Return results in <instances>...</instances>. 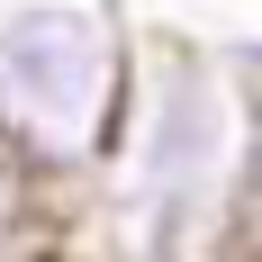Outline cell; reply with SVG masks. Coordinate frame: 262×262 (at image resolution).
<instances>
[{
    "mask_svg": "<svg viewBox=\"0 0 262 262\" xmlns=\"http://www.w3.org/2000/svg\"><path fill=\"white\" fill-rule=\"evenodd\" d=\"M217 63H226V81L244 91V108H262V36H208Z\"/></svg>",
    "mask_w": 262,
    "mask_h": 262,
    "instance_id": "277c9868",
    "label": "cell"
},
{
    "mask_svg": "<svg viewBox=\"0 0 262 262\" xmlns=\"http://www.w3.org/2000/svg\"><path fill=\"white\" fill-rule=\"evenodd\" d=\"M244 127H253V108L226 81L208 36L145 27L127 73V118L108 136L91 190L63 217V244L91 235L100 262H208L244 163Z\"/></svg>",
    "mask_w": 262,
    "mask_h": 262,
    "instance_id": "6da1fadb",
    "label": "cell"
},
{
    "mask_svg": "<svg viewBox=\"0 0 262 262\" xmlns=\"http://www.w3.org/2000/svg\"><path fill=\"white\" fill-rule=\"evenodd\" d=\"M136 27L108 0H0V145L73 217L127 118Z\"/></svg>",
    "mask_w": 262,
    "mask_h": 262,
    "instance_id": "7a4b0ae2",
    "label": "cell"
},
{
    "mask_svg": "<svg viewBox=\"0 0 262 262\" xmlns=\"http://www.w3.org/2000/svg\"><path fill=\"white\" fill-rule=\"evenodd\" d=\"M63 253V208L27 181V163L0 145V262H46Z\"/></svg>",
    "mask_w": 262,
    "mask_h": 262,
    "instance_id": "3957f363",
    "label": "cell"
}]
</instances>
